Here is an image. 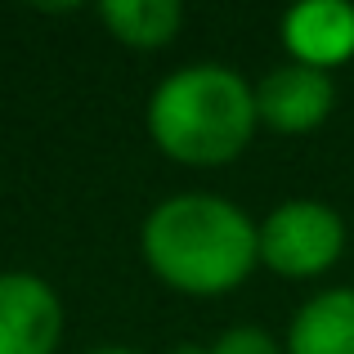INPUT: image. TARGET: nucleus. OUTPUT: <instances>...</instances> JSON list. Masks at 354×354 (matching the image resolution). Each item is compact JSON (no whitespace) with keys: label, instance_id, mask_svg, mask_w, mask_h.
Listing matches in <instances>:
<instances>
[{"label":"nucleus","instance_id":"obj_8","mask_svg":"<svg viewBox=\"0 0 354 354\" xmlns=\"http://www.w3.org/2000/svg\"><path fill=\"white\" fill-rule=\"evenodd\" d=\"M99 18L113 27L117 41L135 45V50H157L180 32L184 9L175 0H108L99 5Z\"/></svg>","mask_w":354,"mask_h":354},{"label":"nucleus","instance_id":"obj_7","mask_svg":"<svg viewBox=\"0 0 354 354\" xmlns=\"http://www.w3.org/2000/svg\"><path fill=\"white\" fill-rule=\"evenodd\" d=\"M287 354H354V292L332 287L305 301L287 332Z\"/></svg>","mask_w":354,"mask_h":354},{"label":"nucleus","instance_id":"obj_1","mask_svg":"<svg viewBox=\"0 0 354 354\" xmlns=\"http://www.w3.org/2000/svg\"><path fill=\"white\" fill-rule=\"evenodd\" d=\"M144 260L162 283L189 296L234 292L260 260V229L225 198L184 193L148 216Z\"/></svg>","mask_w":354,"mask_h":354},{"label":"nucleus","instance_id":"obj_6","mask_svg":"<svg viewBox=\"0 0 354 354\" xmlns=\"http://www.w3.org/2000/svg\"><path fill=\"white\" fill-rule=\"evenodd\" d=\"M283 41L305 68H337L354 54V9L341 0H310L283 18Z\"/></svg>","mask_w":354,"mask_h":354},{"label":"nucleus","instance_id":"obj_5","mask_svg":"<svg viewBox=\"0 0 354 354\" xmlns=\"http://www.w3.org/2000/svg\"><path fill=\"white\" fill-rule=\"evenodd\" d=\"M332 99H337V90H332L328 72L292 59L256 86V117L283 135H305L332 113Z\"/></svg>","mask_w":354,"mask_h":354},{"label":"nucleus","instance_id":"obj_2","mask_svg":"<svg viewBox=\"0 0 354 354\" xmlns=\"http://www.w3.org/2000/svg\"><path fill=\"white\" fill-rule=\"evenodd\" d=\"M256 90L220 63H193L157 86L148 130L157 148L184 166L234 162L256 130Z\"/></svg>","mask_w":354,"mask_h":354},{"label":"nucleus","instance_id":"obj_11","mask_svg":"<svg viewBox=\"0 0 354 354\" xmlns=\"http://www.w3.org/2000/svg\"><path fill=\"white\" fill-rule=\"evenodd\" d=\"M90 354H139V350H117L113 346V350H90Z\"/></svg>","mask_w":354,"mask_h":354},{"label":"nucleus","instance_id":"obj_4","mask_svg":"<svg viewBox=\"0 0 354 354\" xmlns=\"http://www.w3.org/2000/svg\"><path fill=\"white\" fill-rule=\"evenodd\" d=\"M63 305L36 274H0V354H54Z\"/></svg>","mask_w":354,"mask_h":354},{"label":"nucleus","instance_id":"obj_3","mask_svg":"<svg viewBox=\"0 0 354 354\" xmlns=\"http://www.w3.org/2000/svg\"><path fill=\"white\" fill-rule=\"evenodd\" d=\"M346 247V225L323 202H283L260 225V260L283 278H314L337 265Z\"/></svg>","mask_w":354,"mask_h":354},{"label":"nucleus","instance_id":"obj_10","mask_svg":"<svg viewBox=\"0 0 354 354\" xmlns=\"http://www.w3.org/2000/svg\"><path fill=\"white\" fill-rule=\"evenodd\" d=\"M171 354H211V350H202V346H175Z\"/></svg>","mask_w":354,"mask_h":354},{"label":"nucleus","instance_id":"obj_9","mask_svg":"<svg viewBox=\"0 0 354 354\" xmlns=\"http://www.w3.org/2000/svg\"><path fill=\"white\" fill-rule=\"evenodd\" d=\"M211 354H283V350H278L274 337L260 332V328H234L211 346Z\"/></svg>","mask_w":354,"mask_h":354}]
</instances>
